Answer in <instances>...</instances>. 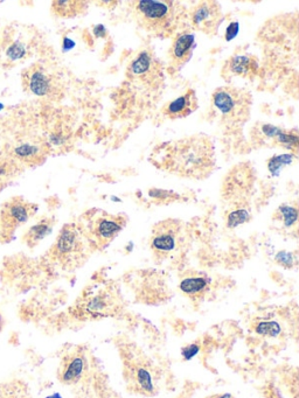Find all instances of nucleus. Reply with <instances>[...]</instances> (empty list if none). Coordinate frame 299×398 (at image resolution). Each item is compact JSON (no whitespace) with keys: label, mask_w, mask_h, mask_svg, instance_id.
Instances as JSON below:
<instances>
[{"label":"nucleus","mask_w":299,"mask_h":398,"mask_svg":"<svg viewBox=\"0 0 299 398\" xmlns=\"http://www.w3.org/2000/svg\"><path fill=\"white\" fill-rule=\"evenodd\" d=\"M129 8L137 24L158 38L174 34L186 18L185 8L171 0H136Z\"/></svg>","instance_id":"2"},{"label":"nucleus","mask_w":299,"mask_h":398,"mask_svg":"<svg viewBox=\"0 0 299 398\" xmlns=\"http://www.w3.org/2000/svg\"><path fill=\"white\" fill-rule=\"evenodd\" d=\"M191 20L194 27L201 32L206 34L217 33L222 21L220 5L217 1H201L192 10Z\"/></svg>","instance_id":"14"},{"label":"nucleus","mask_w":299,"mask_h":398,"mask_svg":"<svg viewBox=\"0 0 299 398\" xmlns=\"http://www.w3.org/2000/svg\"><path fill=\"white\" fill-rule=\"evenodd\" d=\"M38 212V206L26 201L23 197H13L0 210V225L5 234H11L25 225Z\"/></svg>","instance_id":"12"},{"label":"nucleus","mask_w":299,"mask_h":398,"mask_svg":"<svg viewBox=\"0 0 299 398\" xmlns=\"http://www.w3.org/2000/svg\"><path fill=\"white\" fill-rule=\"evenodd\" d=\"M51 8H53V11L56 16H62V18H73V16H81L86 12L88 3L87 1H79V0L54 1Z\"/></svg>","instance_id":"21"},{"label":"nucleus","mask_w":299,"mask_h":398,"mask_svg":"<svg viewBox=\"0 0 299 398\" xmlns=\"http://www.w3.org/2000/svg\"><path fill=\"white\" fill-rule=\"evenodd\" d=\"M124 375L128 386L132 393L144 396H154L157 393L151 366L141 358L125 361Z\"/></svg>","instance_id":"10"},{"label":"nucleus","mask_w":299,"mask_h":398,"mask_svg":"<svg viewBox=\"0 0 299 398\" xmlns=\"http://www.w3.org/2000/svg\"><path fill=\"white\" fill-rule=\"evenodd\" d=\"M128 77L142 87L157 90L164 81L162 64L149 51H141L129 64Z\"/></svg>","instance_id":"9"},{"label":"nucleus","mask_w":299,"mask_h":398,"mask_svg":"<svg viewBox=\"0 0 299 398\" xmlns=\"http://www.w3.org/2000/svg\"><path fill=\"white\" fill-rule=\"evenodd\" d=\"M54 223H56V221L53 219L46 217L44 220L36 223V225H32L31 228L28 229L26 234H25L24 238H23L28 248H36L41 240H45L48 235H51L53 228H54Z\"/></svg>","instance_id":"20"},{"label":"nucleus","mask_w":299,"mask_h":398,"mask_svg":"<svg viewBox=\"0 0 299 398\" xmlns=\"http://www.w3.org/2000/svg\"><path fill=\"white\" fill-rule=\"evenodd\" d=\"M81 220L79 227L91 248L99 250L110 245L128 223V217L124 214H110L101 209L88 210Z\"/></svg>","instance_id":"4"},{"label":"nucleus","mask_w":299,"mask_h":398,"mask_svg":"<svg viewBox=\"0 0 299 398\" xmlns=\"http://www.w3.org/2000/svg\"><path fill=\"white\" fill-rule=\"evenodd\" d=\"M254 331L265 336H277L282 329L276 321H259L254 325Z\"/></svg>","instance_id":"26"},{"label":"nucleus","mask_w":299,"mask_h":398,"mask_svg":"<svg viewBox=\"0 0 299 398\" xmlns=\"http://www.w3.org/2000/svg\"><path fill=\"white\" fill-rule=\"evenodd\" d=\"M119 300L111 291H99L79 301L76 311L88 319H101L119 312Z\"/></svg>","instance_id":"11"},{"label":"nucleus","mask_w":299,"mask_h":398,"mask_svg":"<svg viewBox=\"0 0 299 398\" xmlns=\"http://www.w3.org/2000/svg\"><path fill=\"white\" fill-rule=\"evenodd\" d=\"M255 184V171L250 164L243 162L232 167L224 177L222 185V199L235 206L244 207Z\"/></svg>","instance_id":"7"},{"label":"nucleus","mask_w":299,"mask_h":398,"mask_svg":"<svg viewBox=\"0 0 299 398\" xmlns=\"http://www.w3.org/2000/svg\"><path fill=\"white\" fill-rule=\"evenodd\" d=\"M194 45H195V38L193 34L182 33L180 36H178L169 51V58L172 66L176 68L184 66L192 56Z\"/></svg>","instance_id":"18"},{"label":"nucleus","mask_w":299,"mask_h":398,"mask_svg":"<svg viewBox=\"0 0 299 398\" xmlns=\"http://www.w3.org/2000/svg\"><path fill=\"white\" fill-rule=\"evenodd\" d=\"M18 165L10 159L0 158V182H8L16 173Z\"/></svg>","instance_id":"28"},{"label":"nucleus","mask_w":299,"mask_h":398,"mask_svg":"<svg viewBox=\"0 0 299 398\" xmlns=\"http://www.w3.org/2000/svg\"><path fill=\"white\" fill-rule=\"evenodd\" d=\"M91 250V243L79 225L69 223L61 229L56 243L51 247V256L64 270H75L87 262Z\"/></svg>","instance_id":"3"},{"label":"nucleus","mask_w":299,"mask_h":398,"mask_svg":"<svg viewBox=\"0 0 299 398\" xmlns=\"http://www.w3.org/2000/svg\"><path fill=\"white\" fill-rule=\"evenodd\" d=\"M47 398H62V397H61V396H60L59 394H54L51 395V396H49V397Z\"/></svg>","instance_id":"33"},{"label":"nucleus","mask_w":299,"mask_h":398,"mask_svg":"<svg viewBox=\"0 0 299 398\" xmlns=\"http://www.w3.org/2000/svg\"><path fill=\"white\" fill-rule=\"evenodd\" d=\"M150 162L159 170L195 180L209 177L217 165L213 142L202 134L156 146L150 156Z\"/></svg>","instance_id":"1"},{"label":"nucleus","mask_w":299,"mask_h":398,"mask_svg":"<svg viewBox=\"0 0 299 398\" xmlns=\"http://www.w3.org/2000/svg\"><path fill=\"white\" fill-rule=\"evenodd\" d=\"M198 351H199V346H197V345H189V346L182 349L181 354H182V356L186 360H189L192 359L194 355L197 354Z\"/></svg>","instance_id":"30"},{"label":"nucleus","mask_w":299,"mask_h":398,"mask_svg":"<svg viewBox=\"0 0 299 398\" xmlns=\"http://www.w3.org/2000/svg\"><path fill=\"white\" fill-rule=\"evenodd\" d=\"M213 107L220 114L224 123L230 125L242 124L249 119L252 97L250 92L240 88H217L213 92Z\"/></svg>","instance_id":"5"},{"label":"nucleus","mask_w":299,"mask_h":398,"mask_svg":"<svg viewBox=\"0 0 299 398\" xmlns=\"http://www.w3.org/2000/svg\"><path fill=\"white\" fill-rule=\"evenodd\" d=\"M209 285L211 280L207 277L191 276L181 280L179 288L186 297H189V299L199 301L205 298L206 293L209 291Z\"/></svg>","instance_id":"19"},{"label":"nucleus","mask_w":299,"mask_h":398,"mask_svg":"<svg viewBox=\"0 0 299 398\" xmlns=\"http://www.w3.org/2000/svg\"><path fill=\"white\" fill-rule=\"evenodd\" d=\"M87 369V358L82 348H73L63 355L59 368H58V380L62 384L73 386L82 379L84 371Z\"/></svg>","instance_id":"13"},{"label":"nucleus","mask_w":299,"mask_h":398,"mask_svg":"<svg viewBox=\"0 0 299 398\" xmlns=\"http://www.w3.org/2000/svg\"><path fill=\"white\" fill-rule=\"evenodd\" d=\"M185 240V225L180 220L169 219L154 225L150 236V249L157 260H167L184 247Z\"/></svg>","instance_id":"6"},{"label":"nucleus","mask_w":299,"mask_h":398,"mask_svg":"<svg viewBox=\"0 0 299 398\" xmlns=\"http://www.w3.org/2000/svg\"><path fill=\"white\" fill-rule=\"evenodd\" d=\"M237 32H239V25H237V23H235V24H230V26L227 28L226 39L232 40L234 36H237Z\"/></svg>","instance_id":"31"},{"label":"nucleus","mask_w":299,"mask_h":398,"mask_svg":"<svg viewBox=\"0 0 299 398\" xmlns=\"http://www.w3.org/2000/svg\"><path fill=\"white\" fill-rule=\"evenodd\" d=\"M276 215H280V220L283 222L284 227L291 228L297 223L298 209L292 207V206L282 205L276 212Z\"/></svg>","instance_id":"24"},{"label":"nucleus","mask_w":299,"mask_h":398,"mask_svg":"<svg viewBox=\"0 0 299 398\" xmlns=\"http://www.w3.org/2000/svg\"><path fill=\"white\" fill-rule=\"evenodd\" d=\"M295 157V154H282V156H276V157L269 159L268 169L270 173L278 175L285 166L292 164Z\"/></svg>","instance_id":"25"},{"label":"nucleus","mask_w":299,"mask_h":398,"mask_svg":"<svg viewBox=\"0 0 299 398\" xmlns=\"http://www.w3.org/2000/svg\"><path fill=\"white\" fill-rule=\"evenodd\" d=\"M250 213L248 209L246 207H240V208L232 209V212H229L227 215V227L228 228H235L237 225H243L246 222L250 220Z\"/></svg>","instance_id":"23"},{"label":"nucleus","mask_w":299,"mask_h":398,"mask_svg":"<svg viewBox=\"0 0 299 398\" xmlns=\"http://www.w3.org/2000/svg\"><path fill=\"white\" fill-rule=\"evenodd\" d=\"M269 142H272V145L284 147V149L292 151L295 154L298 152L299 136L296 130L287 131L278 127V130Z\"/></svg>","instance_id":"22"},{"label":"nucleus","mask_w":299,"mask_h":398,"mask_svg":"<svg viewBox=\"0 0 299 398\" xmlns=\"http://www.w3.org/2000/svg\"><path fill=\"white\" fill-rule=\"evenodd\" d=\"M46 145L38 140H24L13 146V157L26 165H38L46 157Z\"/></svg>","instance_id":"15"},{"label":"nucleus","mask_w":299,"mask_h":398,"mask_svg":"<svg viewBox=\"0 0 299 398\" xmlns=\"http://www.w3.org/2000/svg\"><path fill=\"white\" fill-rule=\"evenodd\" d=\"M23 86L25 90L39 97L56 99L62 96L61 81L41 64H32L24 71Z\"/></svg>","instance_id":"8"},{"label":"nucleus","mask_w":299,"mask_h":398,"mask_svg":"<svg viewBox=\"0 0 299 398\" xmlns=\"http://www.w3.org/2000/svg\"><path fill=\"white\" fill-rule=\"evenodd\" d=\"M199 107L197 94L193 89H189L186 94L174 99V102L166 104L163 112L171 119H185L197 110Z\"/></svg>","instance_id":"16"},{"label":"nucleus","mask_w":299,"mask_h":398,"mask_svg":"<svg viewBox=\"0 0 299 398\" xmlns=\"http://www.w3.org/2000/svg\"><path fill=\"white\" fill-rule=\"evenodd\" d=\"M257 71H259V62L255 58L249 55L232 56L224 64V77L240 76V77L248 79V77L255 76Z\"/></svg>","instance_id":"17"},{"label":"nucleus","mask_w":299,"mask_h":398,"mask_svg":"<svg viewBox=\"0 0 299 398\" xmlns=\"http://www.w3.org/2000/svg\"><path fill=\"white\" fill-rule=\"evenodd\" d=\"M208 398H234L230 394H220V395H213Z\"/></svg>","instance_id":"32"},{"label":"nucleus","mask_w":299,"mask_h":398,"mask_svg":"<svg viewBox=\"0 0 299 398\" xmlns=\"http://www.w3.org/2000/svg\"><path fill=\"white\" fill-rule=\"evenodd\" d=\"M149 197H152L156 201H159V203H171V202L179 200V195L172 190H157V188L150 190Z\"/></svg>","instance_id":"27"},{"label":"nucleus","mask_w":299,"mask_h":398,"mask_svg":"<svg viewBox=\"0 0 299 398\" xmlns=\"http://www.w3.org/2000/svg\"><path fill=\"white\" fill-rule=\"evenodd\" d=\"M5 54L11 61H16V60L24 58L26 54V49H25L24 45L21 42H13L10 47L6 49Z\"/></svg>","instance_id":"29"}]
</instances>
